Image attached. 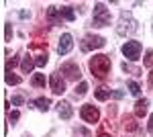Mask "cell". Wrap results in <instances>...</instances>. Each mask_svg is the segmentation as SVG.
Masks as SVG:
<instances>
[{"label": "cell", "instance_id": "28", "mask_svg": "<svg viewBox=\"0 0 153 137\" xmlns=\"http://www.w3.org/2000/svg\"><path fill=\"white\" fill-rule=\"evenodd\" d=\"M112 96H114V98H123L125 92H123V90H112Z\"/></svg>", "mask_w": 153, "mask_h": 137}, {"label": "cell", "instance_id": "25", "mask_svg": "<svg viewBox=\"0 0 153 137\" xmlns=\"http://www.w3.org/2000/svg\"><path fill=\"white\" fill-rule=\"evenodd\" d=\"M123 70H125V72H131V74H135V76H139V70H137V68H133V66H129L127 61L123 64Z\"/></svg>", "mask_w": 153, "mask_h": 137}, {"label": "cell", "instance_id": "17", "mask_svg": "<svg viewBox=\"0 0 153 137\" xmlns=\"http://www.w3.org/2000/svg\"><path fill=\"white\" fill-rule=\"evenodd\" d=\"M94 96L98 98V100H106L108 96H112V92H110V90H106V88H98V90L94 92Z\"/></svg>", "mask_w": 153, "mask_h": 137}, {"label": "cell", "instance_id": "18", "mask_svg": "<svg viewBox=\"0 0 153 137\" xmlns=\"http://www.w3.org/2000/svg\"><path fill=\"white\" fill-rule=\"evenodd\" d=\"M125 129L131 131V133H133V131H137V123H135V119H133V117H125Z\"/></svg>", "mask_w": 153, "mask_h": 137}, {"label": "cell", "instance_id": "29", "mask_svg": "<svg viewBox=\"0 0 153 137\" xmlns=\"http://www.w3.org/2000/svg\"><path fill=\"white\" fill-rule=\"evenodd\" d=\"M149 88L153 90V70H151V74H149Z\"/></svg>", "mask_w": 153, "mask_h": 137}, {"label": "cell", "instance_id": "7", "mask_svg": "<svg viewBox=\"0 0 153 137\" xmlns=\"http://www.w3.org/2000/svg\"><path fill=\"white\" fill-rule=\"evenodd\" d=\"M71 47H74V37L70 33H63L61 35V39H59V45H57V53L59 55H65V53H70Z\"/></svg>", "mask_w": 153, "mask_h": 137}, {"label": "cell", "instance_id": "23", "mask_svg": "<svg viewBox=\"0 0 153 137\" xmlns=\"http://www.w3.org/2000/svg\"><path fill=\"white\" fill-rule=\"evenodd\" d=\"M45 64H47V53H45V55H39L35 59V66H37V68H43Z\"/></svg>", "mask_w": 153, "mask_h": 137}, {"label": "cell", "instance_id": "15", "mask_svg": "<svg viewBox=\"0 0 153 137\" xmlns=\"http://www.w3.org/2000/svg\"><path fill=\"white\" fill-rule=\"evenodd\" d=\"M33 68H35V61L27 55V57L23 59V64H21V70H23L25 74H31V70H33Z\"/></svg>", "mask_w": 153, "mask_h": 137}, {"label": "cell", "instance_id": "9", "mask_svg": "<svg viewBox=\"0 0 153 137\" xmlns=\"http://www.w3.org/2000/svg\"><path fill=\"white\" fill-rule=\"evenodd\" d=\"M61 74H65V78H70V80H78L80 78V68H78V64H63L61 66Z\"/></svg>", "mask_w": 153, "mask_h": 137}, {"label": "cell", "instance_id": "26", "mask_svg": "<svg viewBox=\"0 0 153 137\" xmlns=\"http://www.w3.org/2000/svg\"><path fill=\"white\" fill-rule=\"evenodd\" d=\"M19 117H21V115H19V111H12V113H8V121L14 125V123L19 121Z\"/></svg>", "mask_w": 153, "mask_h": 137}, {"label": "cell", "instance_id": "11", "mask_svg": "<svg viewBox=\"0 0 153 137\" xmlns=\"http://www.w3.org/2000/svg\"><path fill=\"white\" fill-rule=\"evenodd\" d=\"M57 106H59V117H61V119H65V121H68V119H71L74 111H71V104L70 103H63V100H61Z\"/></svg>", "mask_w": 153, "mask_h": 137}, {"label": "cell", "instance_id": "24", "mask_svg": "<svg viewBox=\"0 0 153 137\" xmlns=\"http://www.w3.org/2000/svg\"><path fill=\"white\" fill-rule=\"evenodd\" d=\"M10 37H12V27L6 23V25H4V39H6V41H10Z\"/></svg>", "mask_w": 153, "mask_h": 137}, {"label": "cell", "instance_id": "32", "mask_svg": "<svg viewBox=\"0 0 153 137\" xmlns=\"http://www.w3.org/2000/svg\"><path fill=\"white\" fill-rule=\"evenodd\" d=\"M151 29H153V25H151Z\"/></svg>", "mask_w": 153, "mask_h": 137}, {"label": "cell", "instance_id": "1", "mask_svg": "<svg viewBox=\"0 0 153 137\" xmlns=\"http://www.w3.org/2000/svg\"><path fill=\"white\" fill-rule=\"evenodd\" d=\"M88 66H90V72L94 74L96 78H106V74L110 72V57L98 53V55L90 57V64Z\"/></svg>", "mask_w": 153, "mask_h": 137}, {"label": "cell", "instance_id": "2", "mask_svg": "<svg viewBox=\"0 0 153 137\" xmlns=\"http://www.w3.org/2000/svg\"><path fill=\"white\" fill-rule=\"evenodd\" d=\"M110 23V10L106 8L102 2L94 4V16H92V25L94 27H106Z\"/></svg>", "mask_w": 153, "mask_h": 137}, {"label": "cell", "instance_id": "20", "mask_svg": "<svg viewBox=\"0 0 153 137\" xmlns=\"http://www.w3.org/2000/svg\"><path fill=\"white\" fill-rule=\"evenodd\" d=\"M143 64H145L147 68H151V70H153V51H151V49L145 53V59H143Z\"/></svg>", "mask_w": 153, "mask_h": 137}, {"label": "cell", "instance_id": "3", "mask_svg": "<svg viewBox=\"0 0 153 137\" xmlns=\"http://www.w3.org/2000/svg\"><path fill=\"white\" fill-rule=\"evenodd\" d=\"M135 29H137V21L131 16V12H123V14H120V19H118L117 31L120 35H127V33H133Z\"/></svg>", "mask_w": 153, "mask_h": 137}, {"label": "cell", "instance_id": "4", "mask_svg": "<svg viewBox=\"0 0 153 137\" xmlns=\"http://www.w3.org/2000/svg\"><path fill=\"white\" fill-rule=\"evenodd\" d=\"M82 51H92V49H100V47L106 45V39L100 37V35H86L82 39Z\"/></svg>", "mask_w": 153, "mask_h": 137}, {"label": "cell", "instance_id": "12", "mask_svg": "<svg viewBox=\"0 0 153 137\" xmlns=\"http://www.w3.org/2000/svg\"><path fill=\"white\" fill-rule=\"evenodd\" d=\"M147 106H149V100L147 98L137 100V104H135V117H145L147 115Z\"/></svg>", "mask_w": 153, "mask_h": 137}, {"label": "cell", "instance_id": "13", "mask_svg": "<svg viewBox=\"0 0 153 137\" xmlns=\"http://www.w3.org/2000/svg\"><path fill=\"white\" fill-rule=\"evenodd\" d=\"M59 10H61V19H65V21H70V23L76 21V12H74L71 6H61Z\"/></svg>", "mask_w": 153, "mask_h": 137}, {"label": "cell", "instance_id": "27", "mask_svg": "<svg viewBox=\"0 0 153 137\" xmlns=\"http://www.w3.org/2000/svg\"><path fill=\"white\" fill-rule=\"evenodd\" d=\"M14 106H19V104H23V96H12V100H10Z\"/></svg>", "mask_w": 153, "mask_h": 137}, {"label": "cell", "instance_id": "14", "mask_svg": "<svg viewBox=\"0 0 153 137\" xmlns=\"http://www.w3.org/2000/svg\"><path fill=\"white\" fill-rule=\"evenodd\" d=\"M31 84L37 86V88H45V84H47L45 74H35V76H33V80H31Z\"/></svg>", "mask_w": 153, "mask_h": 137}, {"label": "cell", "instance_id": "16", "mask_svg": "<svg viewBox=\"0 0 153 137\" xmlns=\"http://www.w3.org/2000/svg\"><path fill=\"white\" fill-rule=\"evenodd\" d=\"M49 104H51L49 98H37L35 100V106L39 109V111H49Z\"/></svg>", "mask_w": 153, "mask_h": 137}, {"label": "cell", "instance_id": "22", "mask_svg": "<svg viewBox=\"0 0 153 137\" xmlns=\"http://www.w3.org/2000/svg\"><path fill=\"white\" fill-rule=\"evenodd\" d=\"M6 84H21V78L19 76H12L10 72H6Z\"/></svg>", "mask_w": 153, "mask_h": 137}, {"label": "cell", "instance_id": "30", "mask_svg": "<svg viewBox=\"0 0 153 137\" xmlns=\"http://www.w3.org/2000/svg\"><path fill=\"white\" fill-rule=\"evenodd\" d=\"M149 131H151V133H153V115H151V117H149Z\"/></svg>", "mask_w": 153, "mask_h": 137}, {"label": "cell", "instance_id": "31", "mask_svg": "<svg viewBox=\"0 0 153 137\" xmlns=\"http://www.w3.org/2000/svg\"><path fill=\"white\" fill-rule=\"evenodd\" d=\"M98 137H110V135H106V133H100V135H98Z\"/></svg>", "mask_w": 153, "mask_h": 137}, {"label": "cell", "instance_id": "10", "mask_svg": "<svg viewBox=\"0 0 153 137\" xmlns=\"http://www.w3.org/2000/svg\"><path fill=\"white\" fill-rule=\"evenodd\" d=\"M47 21L49 25H59L61 23V10L57 6H49L47 8Z\"/></svg>", "mask_w": 153, "mask_h": 137}, {"label": "cell", "instance_id": "8", "mask_svg": "<svg viewBox=\"0 0 153 137\" xmlns=\"http://www.w3.org/2000/svg\"><path fill=\"white\" fill-rule=\"evenodd\" d=\"M49 86H51V90L55 92V94H63V92H65V82L61 78V74H51Z\"/></svg>", "mask_w": 153, "mask_h": 137}, {"label": "cell", "instance_id": "19", "mask_svg": "<svg viewBox=\"0 0 153 137\" xmlns=\"http://www.w3.org/2000/svg\"><path fill=\"white\" fill-rule=\"evenodd\" d=\"M129 92L133 96H139V94H141V86H139L137 82H129Z\"/></svg>", "mask_w": 153, "mask_h": 137}, {"label": "cell", "instance_id": "21", "mask_svg": "<svg viewBox=\"0 0 153 137\" xmlns=\"http://www.w3.org/2000/svg\"><path fill=\"white\" fill-rule=\"evenodd\" d=\"M86 92H88V84L86 82H80V86H76V94L78 96H84Z\"/></svg>", "mask_w": 153, "mask_h": 137}, {"label": "cell", "instance_id": "6", "mask_svg": "<svg viewBox=\"0 0 153 137\" xmlns=\"http://www.w3.org/2000/svg\"><path fill=\"white\" fill-rule=\"evenodd\" d=\"M80 115H82V119L86 123H98V119H100L98 109L92 106V104H84L82 109H80Z\"/></svg>", "mask_w": 153, "mask_h": 137}, {"label": "cell", "instance_id": "5", "mask_svg": "<svg viewBox=\"0 0 153 137\" xmlns=\"http://www.w3.org/2000/svg\"><path fill=\"white\" fill-rule=\"evenodd\" d=\"M123 55L127 57L129 61H137L141 55V43L139 41H127L123 45Z\"/></svg>", "mask_w": 153, "mask_h": 137}]
</instances>
